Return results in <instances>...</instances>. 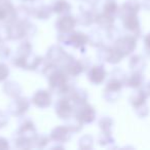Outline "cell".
<instances>
[{
    "mask_svg": "<svg viewBox=\"0 0 150 150\" xmlns=\"http://www.w3.org/2000/svg\"><path fill=\"white\" fill-rule=\"evenodd\" d=\"M146 99H147V96L146 94L142 91H139V92L136 93V95H134V99H133V105L138 108L146 105Z\"/></svg>",
    "mask_w": 150,
    "mask_h": 150,
    "instance_id": "obj_1",
    "label": "cell"
},
{
    "mask_svg": "<svg viewBox=\"0 0 150 150\" xmlns=\"http://www.w3.org/2000/svg\"><path fill=\"white\" fill-rule=\"evenodd\" d=\"M132 63H134V68H140V69H144V67H145V62L143 61V59L141 58V57L137 56V57H134L133 59H132Z\"/></svg>",
    "mask_w": 150,
    "mask_h": 150,
    "instance_id": "obj_2",
    "label": "cell"
},
{
    "mask_svg": "<svg viewBox=\"0 0 150 150\" xmlns=\"http://www.w3.org/2000/svg\"><path fill=\"white\" fill-rule=\"evenodd\" d=\"M144 50L148 57H150V32L144 38Z\"/></svg>",
    "mask_w": 150,
    "mask_h": 150,
    "instance_id": "obj_3",
    "label": "cell"
},
{
    "mask_svg": "<svg viewBox=\"0 0 150 150\" xmlns=\"http://www.w3.org/2000/svg\"><path fill=\"white\" fill-rule=\"evenodd\" d=\"M143 92L145 93L146 96H147V97H150V82H148V83L146 84L145 86H144Z\"/></svg>",
    "mask_w": 150,
    "mask_h": 150,
    "instance_id": "obj_4",
    "label": "cell"
},
{
    "mask_svg": "<svg viewBox=\"0 0 150 150\" xmlns=\"http://www.w3.org/2000/svg\"><path fill=\"white\" fill-rule=\"evenodd\" d=\"M143 7L146 9V11H150V0H143Z\"/></svg>",
    "mask_w": 150,
    "mask_h": 150,
    "instance_id": "obj_5",
    "label": "cell"
}]
</instances>
